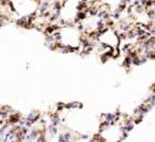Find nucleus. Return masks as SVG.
I'll list each match as a JSON object with an SVG mask.
<instances>
[{
    "mask_svg": "<svg viewBox=\"0 0 155 142\" xmlns=\"http://www.w3.org/2000/svg\"><path fill=\"white\" fill-rule=\"evenodd\" d=\"M97 40L109 49H116L120 45V37L115 28H107L103 32L98 33Z\"/></svg>",
    "mask_w": 155,
    "mask_h": 142,
    "instance_id": "1",
    "label": "nucleus"
}]
</instances>
